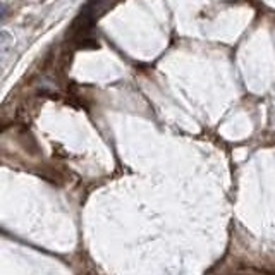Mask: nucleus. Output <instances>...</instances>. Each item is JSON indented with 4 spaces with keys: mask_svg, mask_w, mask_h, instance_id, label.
<instances>
[{
    "mask_svg": "<svg viewBox=\"0 0 275 275\" xmlns=\"http://www.w3.org/2000/svg\"><path fill=\"white\" fill-rule=\"evenodd\" d=\"M113 2H115V0H88L85 9H83L80 19H77V23H76V24H81V31L83 29H88Z\"/></svg>",
    "mask_w": 275,
    "mask_h": 275,
    "instance_id": "nucleus-1",
    "label": "nucleus"
}]
</instances>
